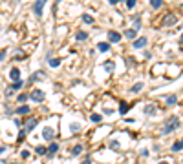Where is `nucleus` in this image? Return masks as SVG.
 Here are the masks:
<instances>
[{"label": "nucleus", "mask_w": 183, "mask_h": 164, "mask_svg": "<svg viewBox=\"0 0 183 164\" xmlns=\"http://www.w3.org/2000/svg\"><path fill=\"white\" fill-rule=\"evenodd\" d=\"M180 126H181V122H180V119H178V117H169V119L163 122L161 135H170V133H172V131H176Z\"/></svg>", "instance_id": "f257e3e1"}, {"label": "nucleus", "mask_w": 183, "mask_h": 164, "mask_svg": "<svg viewBox=\"0 0 183 164\" xmlns=\"http://www.w3.org/2000/svg\"><path fill=\"white\" fill-rule=\"evenodd\" d=\"M29 99H31L33 102H42V100L46 99V95H44V91H42V89H33V91H31V95H29Z\"/></svg>", "instance_id": "f03ea898"}, {"label": "nucleus", "mask_w": 183, "mask_h": 164, "mask_svg": "<svg viewBox=\"0 0 183 164\" xmlns=\"http://www.w3.org/2000/svg\"><path fill=\"white\" fill-rule=\"evenodd\" d=\"M44 4H46L44 0H38V2L33 4V11H35L37 16H42V7H44Z\"/></svg>", "instance_id": "7ed1b4c3"}, {"label": "nucleus", "mask_w": 183, "mask_h": 164, "mask_svg": "<svg viewBox=\"0 0 183 164\" xmlns=\"http://www.w3.org/2000/svg\"><path fill=\"white\" fill-rule=\"evenodd\" d=\"M121 40V35L117 33V31H108V44L112 42V44H117Z\"/></svg>", "instance_id": "20e7f679"}, {"label": "nucleus", "mask_w": 183, "mask_h": 164, "mask_svg": "<svg viewBox=\"0 0 183 164\" xmlns=\"http://www.w3.org/2000/svg\"><path fill=\"white\" fill-rule=\"evenodd\" d=\"M147 42H148V40H147V37H139V38H136V40H134V44H132V46H134L136 49H141V47H145V46H147Z\"/></svg>", "instance_id": "39448f33"}, {"label": "nucleus", "mask_w": 183, "mask_h": 164, "mask_svg": "<svg viewBox=\"0 0 183 164\" xmlns=\"http://www.w3.org/2000/svg\"><path fill=\"white\" fill-rule=\"evenodd\" d=\"M176 22H178V18H176V16H174L172 13L165 15V18H163V24H165V26H174Z\"/></svg>", "instance_id": "423d86ee"}, {"label": "nucleus", "mask_w": 183, "mask_h": 164, "mask_svg": "<svg viewBox=\"0 0 183 164\" xmlns=\"http://www.w3.org/2000/svg\"><path fill=\"white\" fill-rule=\"evenodd\" d=\"M9 79L15 80V82L22 80V79H20V69H18V68H11V71H9Z\"/></svg>", "instance_id": "0eeeda50"}, {"label": "nucleus", "mask_w": 183, "mask_h": 164, "mask_svg": "<svg viewBox=\"0 0 183 164\" xmlns=\"http://www.w3.org/2000/svg\"><path fill=\"white\" fill-rule=\"evenodd\" d=\"M156 113H158V108H156L154 104H147V106H145V115L152 117V115H156Z\"/></svg>", "instance_id": "6e6552de"}, {"label": "nucleus", "mask_w": 183, "mask_h": 164, "mask_svg": "<svg viewBox=\"0 0 183 164\" xmlns=\"http://www.w3.org/2000/svg\"><path fill=\"white\" fill-rule=\"evenodd\" d=\"M42 137H44L46 141H51V139L55 137V131H53L51 128H44V130H42Z\"/></svg>", "instance_id": "1a4fd4ad"}, {"label": "nucleus", "mask_w": 183, "mask_h": 164, "mask_svg": "<svg viewBox=\"0 0 183 164\" xmlns=\"http://www.w3.org/2000/svg\"><path fill=\"white\" fill-rule=\"evenodd\" d=\"M37 122H38L37 119H27V120H26V128H24V130H26V131L29 133V131H31V130H33V128L37 126Z\"/></svg>", "instance_id": "9d476101"}, {"label": "nucleus", "mask_w": 183, "mask_h": 164, "mask_svg": "<svg viewBox=\"0 0 183 164\" xmlns=\"http://www.w3.org/2000/svg\"><path fill=\"white\" fill-rule=\"evenodd\" d=\"M57 152H59V144H57V142H51V144L48 146V157H53Z\"/></svg>", "instance_id": "9b49d317"}, {"label": "nucleus", "mask_w": 183, "mask_h": 164, "mask_svg": "<svg viewBox=\"0 0 183 164\" xmlns=\"http://www.w3.org/2000/svg\"><path fill=\"white\" fill-rule=\"evenodd\" d=\"M125 37H126V38H132V40H136V37H137V31H136L134 27H130V29H126V31H125Z\"/></svg>", "instance_id": "f8f14e48"}, {"label": "nucleus", "mask_w": 183, "mask_h": 164, "mask_svg": "<svg viewBox=\"0 0 183 164\" xmlns=\"http://www.w3.org/2000/svg\"><path fill=\"white\" fill-rule=\"evenodd\" d=\"M165 102H167V106H176V104H178V97H176V95H169V97L165 99Z\"/></svg>", "instance_id": "ddd939ff"}, {"label": "nucleus", "mask_w": 183, "mask_h": 164, "mask_svg": "<svg viewBox=\"0 0 183 164\" xmlns=\"http://www.w3.org/2000/svg\"><path fill=\"white\" fill-rule=\"evenodd\" d=\"M97 47H99V51L106 53V51L110 49V44H108V42H99V44H97Z\"/></svg>", "instance_id": "4468645a"}, {"label": "nucleus", "mask_w": 183, "mask_h": 164, "mask_svg": "<svg viewBox=\"0 0 183 164\" xmlns=\"http://www.w3.org/2000/svg\"><path fill=\"white\" fill-rule=\"evenodd\" d=\"M143 86H145L143 82H136V84L132 86V89H130V91H132V93H139V91L143 89Z\"/></svg>", "instance_id": "2eb2a0df"}, {"label": "nucleus", "mask_w": 183, "mask_h": 164, "mask_svg": "<svg viewBox=\"0 0 183 164\" xmlns=\"http://www.w3.org/2000/svg\"><path fill=\"white\" fill-rule=\"evenodd\" d=\"M81 152H82V144H75L73 148H71V155L75 157V155H81Z\"/></svg>", "instance_id": "dca6fc26"}, {"label": "nucleus", "mask_w": 183, "mask_h": 164, "mask_svg": "<svg viewBox=\"0 0 183 164\" xmlns=\"http://www.w3.org/2000/svg\"><path fill=\"white\" fill-rule=\"evenodd\" d=\"M183 150V141H176L172 144V152H181Z\"/></svg>", "instance_id": "f3484780"}, {"label": "nucleus", "mask_w": 183, "mask_h": 164, "mask_svg": "<svg viewBox=\"0 0 183 164\" xmlns=\"http://www.w3.org/2000/svg\"><path fill=\"white\" fill-rule=\"evenodd\" d=\"M130 108H132L130 104H126V102H123V104L119 106V113H121V115H125V113H126V111H128Z\"/></svg>", "instance_id": "a211bd4d"}, {"label": "nucleus", "mask_w": 183, "mask_h": 164, "mask_svg": "<svg viewBox=\"0 0 183 164\" xmlns=\"http://www.w3.org/2000/svg\"><path fill=\"white\" fill-rule=\"evenodd\" d=\"M16 113H18V115H27V113H29V106H20V108H16Z\"/></svg>", "instance_id": "6ab92c4d"}, {"label": "nucleus", "mask_w": 183, "mask_h": 164, "mask_svg": "<svg viewBox=\"0 0 183 164\" xmlns=\"http://www.w3.org/2000/svg\"><path fill=\"white\" fill-rule=\"evenodd\" d=\"M90 120H92V122H95V124H99V122L103 120V117H101L99 113H92V115H90Z\"/></svg>", "instance_id": "aec40b11"}, {"label": "nucleus", "mask_w": 183, "mask_h": 164, "mask_svg": "<svg viewBox=\"0 0 183 164\" xmlns=\"http://www.w3.org/2000/svg\"><path fill=\"white\" fill-rule=\"evenodd\" d=\"M35 152H37V155H48V148L46 146H37Z\"/></svg>", "instance_id": "412c9836"}, {"label": "nucleus", "mask_w": 183, "mask_h": 164, "mask_svg": "<svg viewBox=\"0 0 183 164\" xmlns=\"http://www.w3.org/2000/svg\"><path fill=\"white\" fill-rule=\"evenodd\" d=\"M82 22H84V24H93V16L88 15V13H84V15H82Z\"/></svg>", "instance_id": "4be33fe9"}, {"label": "nucleus", "mask_w": 183, "mask_h": 164, "mask_svg": "<svg viewBox=\"0 0 183 164\" xmlns=\"http://www.w3.org/2000/svg\"><path fill=\"white\" fill-rule=\"evenodd\" d=\"M75 38H77V40H86V38H88V33H86V31H77Z\"/></svg>", "instance_id": "5701e85b"}, {"label": "nucleus", "mask_w": 183, "mask_h": 164, "mask_svg": "<svg viewBox=\"0 0 183 164\" xmlns=\"http://www.w3.org/2000/svg\"><path fill=\"white\" fill-rule=\"evenodd\" d=\"M22 86H24V80H18V82H15L13 86H9L7 89H11V91H15V89H20Z\"/></svg>", "instance_id": "b1692460"}, {"label": "nucleus", "mask_w": 183, "mask_h": 164, "mask_svg": "<svg viewBox=\"0 0 183 164\" xmlns=\"http://www.w3.org/2000/svg\"><path fill=\"white\" fill-rule=\"evenodd\" d=\"M48 64H49L51 68H59V66H60V58H51V60H48Z\"/></svg>", "instance_id": "393cba45"}, {"label": "nucleus", "mask_w": 183, "mask_h": 164, "mask_svg": "<svg viewBox=\"0 0 183 164\" xmlns=\"http://www.w3.org/2000/svg\"><path fill=\"white\" fill-rule=\"evenodd\" d=\"M150 5H152L154 9H159V7L163 5V2H161V0H150Z\"/></svg>", "instance_id": "a878e982"}, {"label": "nucleus", "mask_w": 183, "mask_h": 164, "mask_svg": "<svg viewBox=\"0 0 183 164\" xmlns=\"http://www.w3.org/2000/svg\"><path fill=\"white\" fill-rule=\"evenodd\" d=\"M132 20H134V29L137 31V29L141 27V18H137V16H132Z\"/></svg>", "instance_id": "bb28decb"}, {"label": "nucleus", "mask_w": 183, "mask_h": 164, "mask_svg": "<svg viewBox=\"0 0 183 164\" xmlns=\"http://www.w3.org/2000/svg\"><path fill=\"white\" fill-rule=\"evenodd\" d=\"M104 69H106L108 73H114V69H115V66H114V62H106V64H104Z\"/></svg>", "instance_id": "cd10ccee"}, {"label": "nucleus", "mask_w": 183, "mask_h": 164, "mask_svg": "<svg viewBox=\"0 0 183 164\" xmlns=\"http://www.w3.org/2000/svg\"><path fill=\"white\" fill-rule=\"evenodd\" d=\"M16 100H18V102H20V104H24V102H26V100H27V95H26V93H20V95H18V97H16Z\"/></svg>", "instance_id": "c85d7f7f"}, {"label": "nucleus", "mask_w": 183, "mask_h": 164, "mask_svg": "<svg viewBox=\"0 0 183 164\" xmlns=\"http://www.w3.org/2000/svg\"><path fill=\"white\" fill-rule=\"evenodd\" d=\"M110 148H112L114 152H117V150H119V142H117V141H110Z\"/></svg>", "instance_id": "c756f323"}, {"label": "nucleus", "mask_w": 183, "mask_h": 164, "mask_svg": "<svg viewBox=\"0 0 183 164\" xmlns=\"http://www.w3.org/2000/svg\"><path fill=\"white\" fill-rule=\"evenodd\" d=\"M70 130H71V131H79V130H81V124H79V122H73V124L70 126Z\"/></svg>", "instance_id": "7c9ffc66"}, {"label": "nucleus", "mask_w": 183, "mask_h": 164, "mask_svg": "<svg viewBox=\"0 0 183 164\" xmlns=\"http://www.w3.org/2000/svg\"><path fill=\"white\" fill-rule=\"evenodd\" d=\"M26 135H27V131H26V130H22V131L18 133V137H16V139H18V141H24V139H26Z\"/></svg>", "instance_id": "2f4dec72"}, {"label": "nucleus", "mask_w": 183, "mask_h": 164, "mask_svg": "<svg viewBox=\"0 0 183 164\" xmlns=\"http://www.w3.org/2000/svg\"><path fill=\"white\" fill-rule=\"evenodd\" d=\"M126 7H130V9L136 7V0H128V2H126Z\"/></svg>", "instance_id": "473e14b6"}, {"label": "nucleus", "mask_w": 183, "mask_h": 164, "mask_svg": "<svg viewBox=\"0 0 183 164\" xmlns=\"http://www.w3.org/2000/svg\"><path fill=\"white\" fill-rule=\"evenodd\" d=\"M5 53H7V51H5V49H2V51H0V62H2V60H4V58H5Z\"/></svg>", "instance_id": "72a5a7b5"}, {"label": "nucleus", "mask_w": 183, "mask_h": 164, "mask_svg": "<svg viewBox=\"0 0 183 164\" xmlns=\"http://www.w3.org/2000/svg\"><path fill=\"white\" fill-rule=\"evenodd\" d=\"M82 164H92V157H86V159L82 161Z\"/></svg>", "instance_id": "f704fd0d"}, {"label": "nucleus", "mask_w": 183, "mask_h": 164, "mask_svg": "<svg viewBox=\"0 0 183 164\" xmlns=\"http://www.w3.org/2000/svg\"><path fill=\"white\" fill-rule=\"evenodd\" d=\"M104 113H106V115H112V113H114V111H112V110H110V108H104Z\"/></svg>", "instance_id": "c9c22d12"}, {"label": "nucleus", "mask_w": 183, "mask_h": 164, "mask_svg": "<svg viewBox=\"0 0 183 164\" xmlns=\"http://www.w3.org/2000/svg\"><path fill=\"white\" fill-rule=\"evenodd\" d=\"M20 155H22V159H27V157H29V153H27V152H22Z\"/></svg>", "instance_id": "e433bc0d"}, {"label": "nucleus", "mask_w": 183, "mask_h": 164, "mask_svg": "<svg viewBox=\"0 0 183 164\" xmlns=\"http://www.w3.org/2000/svg\"><path fill=\"white\" fill-rule=\"evenodd\" d=\"M5 150H7V148H5V146H0V155H2V153H4V152H5Z\"/></svg>", "instance_id": "4c0bfd02"}, {"label": "nucleus", "mask_w": 183, "mask_h": 164, "mask_svg": "<svg viewBox=\"0 0 183 164\" xmlns=\"http://www.w3.org/2000/svg\"><path fill=\"white\" fill-rule=\"evenodd\" d=\"M180 44H181V46H183V35H181V37H180Z\"/></svg>", "instance_id": "58836bf2"}, {"label": "nucleus", "mask_w": 183, "mask_h": 164, "mask_svg": "<svg viewBox=\"0 0 183 164\" xmlns=\"http://www.w3.org/2000/svg\"><path fill=\"white\" fill-rule=\"evenodd\" d=\"M158 164H169V162H167V161H159Z\"/></svg>", "instance_id": "ea45409f"}, {"label": "nucleus", "mask_w": 183, "mask_h": 164, "mask_svg": "<svg viewBox=\"0 0 183 164\" xmlns=\"http://www.w3.org/2000/svg\"><path fill=\"white\" fill-rule=\"evenodd\" d=\"M181 7H183V4H181Z\"/></svg>", "instance_id": "a19ab883"}, {"label": "nucleus", "mask_w": 183, "mask_h": 164, "mask_svg": "<svg viewBox=\"0 0 183 164\" xmlns=\"http://www.w3.org/2000/svg\"><path fill=\"white\" fill-rule=\"evenodd\" d=\"M18 164H22V162H18Z\"/></svg>", "instance_id": "79ce46f5"}]
</instances>
